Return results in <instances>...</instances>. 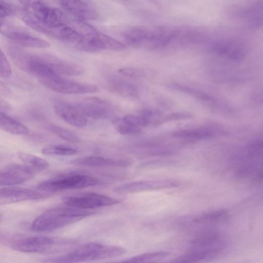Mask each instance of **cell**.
<instances>
[{
  "instance_id": "37",
  "label": "cell",
  "mask_w": 263,
  "mask_h": 263,
  "mask_svg": "<svg viewBox=\"0 0 263 263\" xmlns=\"http://www.w3.org/2000/svg\"><path fill=\"white\" fill-rule=\"evenodd\" d=\"M14 13V8L8 3L1 1L0 3V17L2 20Z\"/></svg>"
},
{
  "instance_id": "27",
  "label": "cell",
  "mask_w": 263,
  "mask_h": 263,
  "mask_svg": "<svg viewBox=\"0 0 263 263\" xmlns=\"http://www.w3.org/2000/svg\"><path fill=\"white\" fill-rule=\"evenodd\" d=\"M170 253L166 251L145 253L119 261V262L120 263H157L167 257Z\"/></svg>"
},
{
  "instance_id": "34",
  "label": "cell",
  "mask_w": 263,
  "mask_h": 263,
  "mask_svg": "<svg viewBox=\"0 0 263 263\" xmlns=\"http://www.w3.org/2000/svg\"><path fill=\"white\" fill-rule=\"evenodd\" d=\"M0 74L1 77L4 79L9 78L11 74L10 63L2 50L0 53Z\"/></svg>"
},
{
  "instance_id": "22",
  "label": "cell",
  "mask_w": 263,
  "mask_h": 263,
  "mask_svg": "<svg viewBox=\"0 0 263 263\" xmlns=\"http://www.w3.org/2000/svg\"><path fill=\"white\" fill-rule=\"evenodd\" d=\"M74 165L88 167H125L130 165L129 160L114 159L98 156H88L71 160Z\"/></svg>"
},
{
  "instance_id": "3",
  "label": "cell",
  "mask_w": 263,
  "mask_h": 263,
  "mask_svg": "<svg viewBox=\"0 0 263 263\" xmlns=\"http://www.w3.org/2000/svg\"><path fill=\"white\" fill-rule=\"evenodd\" d=\"M95 213L69 206L50 209L40 214L32 222L31 229L35 232L54 231L78 222Z\"/></svg>"
},
{
  "instance_id": "7",
  "label": "cell",
  "mask_w": 263,
  "mask_h": 263,
  "mask_svg": "<svg viewBox=\"0 0 263 263\" xmlns=\"http://www.w3.org/2000/svg\"><path fill=\"white\" fill-rule=\"evenodd\" d=\"M34 18L47 28H57L68 24V20L60 10L41 1H32L28 5Z\"/></svg>"
},
{
  "instance_id": "10",
  "label": "cell",
  "mask_w": 263,
  "mask_h": 263,
  "mask_svg": "<svg viewBox=\"0 0 263 263\" xmlns=\"http://www.w3.org/2000/svg\"><path fill=\"white\" fill-rule=\"evenodd\" d=\"M227 134V130L222 125L210 122L194 128L174 131L172 135L176 138L190 141L212 138L224 136Z\"/></svg>"
},
{
  "instance_id": "9",
  "label": "cell",
  "mask_w": 263,
  "mask_h": 263,
  "mask_svg": "<svg viewBox=\"0 0 263 263\" xmlns=\"http://www.w3.org/2000/svg\"><path fill=\"white\" fill-rule=\"evenodd\" d=\"M44 86L57 92L64 94L93 93L97 91L96 86L81 83L54 76L38 80Z\"/></svg>"
},
{
  "instance_id": "12",
  "label": "cell",
  "mask_w": 263,
  "mask_h": 263,
  "mask_svg": "<svg viewBox=\"0 0 263 263\" xmlns=\"http://www.w3.org/2000/svg\"><path fill=\"white\" fill-rule=\"evenodd\" d=\"M52 195L39 190L9 186L1 188L0 203L9 204L46 198Z\"/></svg>"
},
{
  "instance_id": "25",
  "label": "cell",
  "mask_w": 263,
  "mask_h": 263,
  "mask_svg": "<svg viewBox=\"0 0 263 263\" xmlns=\"http://www.w3.org/2000/svg\"><path fill=\"white\" fill-rule=\"evenodd\" d=\"M107 87L109 90L124 97H136L138 95V90L135 85L118 78L109 80Z\"/></svg>"
},
{
  "instance_id": "36",
  "label": "cell",
  "mask_w": 263,
  "mask_h": 263,
  "mask_svg": "<svg viewBox=\"0 0 263 263\" xmlns=\"http://www.w3.org/2000/svg\"><path fill=\"white\" fill-rule=\"evenodd\" d=\"M118 72L124 76L133 78L141 77L144 74L142 70L132 68H121Z\"/></svg>"
},
{
  "instance_id": "35",
  "label": "cell",
  "mask_w": 263,
  "mask_h": 263,
  "mask_svg": "<svg viewBox=\"0 0 263 263\" xmlns=\"http://www.w3.org/2000/svg\"><path fill=\"white\" fill-rule=\"evenodd\" d=\"M175 161L169 160H158L145 162L138 166V168L145 169L154 168L159 166H172L175 164Z\"/></svg>"
},
{
  "instance_id": "14",
  "label": "cell",
  "mask_w": 263,
  "mask_h": 263,
  "mask_svg": "<svg viewBox=\"0 0 263 263\" xmlns=\"http://www.w3.org/2000/svg\"><path fill=\"white\" fill-rule=\"evenodd\" d=\"M74 103L87 119H102L106 117L110 111V104L97 97L87 98Z\"/></svg>"
},
{
  "instance_id": "21",
  "label": "cell",
  "mask_w": 263,
  "mask_h": 263,
  "mask_svg": "<svg viewBox=\"0 0 263 263\" xmlns=\"http://www.w3.org/2000/svg\"><path fill=\"white\" fill-rule=\"evenodd\" d=\"M191 248L225 247L226 242L217 230L207 229L198 233L191 241Z\"/></svg>"
},
{
  "instance_id": "1",
  "label": "cell",
  "mask_w": 263,
  "mask_h": 263,
  "mask_svg": "<svg viewBox=\"0 0 263 263\" xmlns=\"http://www.w3.org/2000/svg\"><path fill=\"white\" fill-rule=\"evenodd\" d=\"M235 176L249 179L255 183L263 182V137L247 144L233 158Z\"/></svg>"
},
{
  "instance_id": "29",
  "label": "cell",
  "mask_w": 263,
  "mask_h": 263,
  "mask_svg": "<svg viewBox=\"0 0 263 263\" xmlns=\"http://www.w3.org/2000/svg\"><path fill=\"white\" fill-rule=\"evenodd\" d=\"M169 86L173 89L191 95L203 102L212 105L215 102L214 98L194 88L176 83H171Z\"/></svg>"
},
{
  "instance_id": "31",
  "label": "cell",
  "mask_w": 263,
  "mask_h": 263,
  "mask_svg": "<svg viewBox=\"0 0 263 263\" xmlns=\"http://www.w3.org/2000/svg\"><path fill=\"white\" fill-rule=\"evenodd\" d=\"M112 123L116 130L124 135H135L141 132L142 128L124 122L121 118L115 119Z\"/></svg>"
},
{
  "instance_id": "19",
  "label": "cell",
  "mask_w": 263,
  "mask_h": 263,
  "mask_svg": "<svg viewBox=\"0 0 263 263\" xmlns=\"http://www.w3.org/2000/svg\"><path fill=\"white\" fill-rule=\"evenodd\" d=\"M1 32L15 43L24 47L43 48L50 46V44L46 41L23 30L6 28L2 29Z\"/></svg>"
},
{
  "instance_id": "11",
  "label": "cell",
  "mask_w": 263,
  "mask_h": 263,
  "mask_svg": "<svg viewBox=\"0 0 263 263\" xmlns=\"http://www.w3.org/2000/svg\"><path fill=\"white\" fill-rule=\"evenodd\" d=\"M178 181L172 179H158L135 181L122 185L115 189L119 194H132L176 187Z\"/></svg>"
},
{
  "instance_id": "26",
  "label": "cell",
  "mask_w": 263,
  "mask_h": 263,
  "mask_svg": "<svg viewBox=\"0 0 263 263\" xmlns=\"http://www.w3.org/2000/svg\"><path fill=\"white\" fill-rule=\"evenodd\" d=\"M228 217L226 210H218L199 214L193 219V222L199 224L212 225L224 221Z\"/></svg>"
},
{
  "instance_id": "16",
  "label": "cell",
  "mask_w": 263,
  "mask_h": 263,
  "mask_svg": "<svg viewBox=\"0 0 263 263\" xmlns=\"http://www.w3.org/2000/svg\"><path fill=\"white\" fill-rule=\"evenodd\" d=\"M212 52L223 57L238 61L246 53V48L240 42L231 40H220L213 42L210 46Z\"/></svg>"
},
{
  "instance_id": "17",
  "label": "cell",
  "mask_w": 263,
  "mask_h": 263,
  "mask_svg": "<svg viewBox=\"0 0 263 263\" xmlns=\"http://www.w3.org/2000/svg\"><path fill=\"white\" fill-rule=\"evenodd\" d=\"M225 248H191L170 263H201L213 259L219 255Z\"/></svg>"
},
{
  "instance_id": "6",
  "label": "cell",
  "mask_w": 263,
  "mask_h": 263,
  "mask_svg": "<svg viewBox=\"0 0 263 263\" xmlns=\"http://www.w3.org/2000/svg\"><path fill=\"white\" fill-rule=\"evenodd\" d=\"M84 41L80 50L97 52L102 50H121L126 47L119 41L99 31L84 22L81 23Z\"/></svg>"
},
{
  "instance_id": "30",
  "label": "cell",
  "mask_w": 263,
  "mask_h": 263,
  "mask_svg": "<svg viewBox=\"0 0 263 263\" xmlns=\"http://www.w3.org/2000/svg\"><path fill=\"white\" fill-rule=\"evenodd\" d=\"M48 129L65 141L71 143H78L80 141V138L74 133L63 127L51 124L48 126Z\"/></svg>"
},
{
  "instance_id": "28",
  "label": "cell",
  "mask_w": 263,
  "mask_h": 263,
  "mask_svg": "<svg viewBox=\"0 0 263 263\" xmlns=\"http://www.w3.org/2000/svg\"><path fill=\"white\" fill-rule=\"evenodd\" d=\"M18 158L24 164L29 167L35 172L46 170L49 166V163L45 159L30 154L20 152Z\"/></svg>"
},
{
  "instance_id": "8",
  "label": "cell",
  "mask_w": 263,
  "mask_h": 263,
  "mask_svg": "<svg viewBox=\"0 0 263 263\" xmlns=\"http://www.w3.org/2000/svg\"><path fill=\"white\" fill-rule=\"evenodd\" d=\"M62 199L68 206L83 210L111 206L119 202L112 197L93 192L67 195Z\"/></svg>"
},
{
  "instance_id": "24",
  "label": "cell",
  "mask_w": 263,
  "mask_h": 263,
  "mask_svg": "<svg viewBox=\"0 0 263 263\" xmlns=\"http://www.w3.org/2000/svg\"><path fill=\"white\" fill-rule=\"evenodd\" d=\"M151 28L145 26H135L125 30L123 36L126 42L135 46H143L149 34Z\"/></svg>"
},
{
  "instance_id": "18",
  "label": "cell",
  "mask_w": 263,
  "mask_h": 263,
  "mask_svg": "<svg viewBox=\"0 0 263 263\" xmlns=\"http://www.w3.org/2000/svg\"><path fill=\"white\" fill-rule=\"evenodd\" d=\"M61 7L77 20L84 21L96 20L98 14L96 9L89 4L80 1H62Z\"/></svg>"
},
{
  "instance_id": "23",
  "label": "cell",
  "mask_w": 263,
  "mask_h": 263,
  "mask_svg": "<svg viewBox=\"0 0 263 263\" xmlns=\"http://www.w3.org/2000/svg\"><path fill=\"white\" fill-rule=\"evenodd\" d=\"M0 127L3 130L14 135H25L29 133V129L22 122L1 111Z\"/></svg>"
},
{
  "instance_id": "2",
  "label": "cell",
  "mask_w": 263,
  "mask_h": 263,
  "mask_svg": "<svg viewBox=\"0 0 263 263\" xmlns=\"http://www.w3.org/2000/svg\"><path fill=\"white\" fill-rule=\"evenodd\" d=\"M125 248L90 242L80 245L65 254L46 258L48 263H79L116 257L126 253Z\"/></svg>"
},
{
  "instance_id": "5",
  "label": "cell",
  "mask_w": 263,
  "mask_h": 263,
  "mask_svg": "<svg viewBox=\"0 0 263 263\" xmlns=\"http://www.w3.org/2000/svg\"><path fill=\"white\" fill-rule=\"evenodd\" d=\"M98 183V180L91 176L70 174L42 182L36 186V189L52 194L59 191L81 189L96 186Z\"/></svg>"
},
{
  "instance_id": "4",
  "label": "cell",
  "mask_w": 263,
  "mask_h": 263,
  "mask_svg": "<svg viewBox=\"0 0 263 263\" xmlns=\"http://www.w3.org/2000/svg\"><path fill=\"white\" fill-rule=\"evenodd\" d=\"M4 242L13 250L27 253L57 252L76 243L72 239L45 236H10Z\"/></svg>"
},
{
  "instance_id": "13",
  "label": "cell",
  "mask_w": 263,
  "mask_h": 263,
  "mask_svg": "<svg viewBox=\"0 0 263 263\" xmlns=\"http://www.w3.org/2000/svg\"><path fill=\"white\" fill-rule=\"evenodd\" d=\"M34 173V171L24 164H9L1 171V185L10 186L21 184L32 179Z\"/></svg>"
},
{
  "instance_id": "32",
  "label": "cell",
  "mask_w": 263,
  "mask_h": 263,
  "mask_svg": "<svg viewBox=\"0 0 263 263\" xmlns=\"http://www.w3.org/2000/svg\"><path fill=\"white\" fill-rule=\"evenodd\" d=\"M77 152L74 148L63 146L54 145L44 147L42 153L46 155L71 156Z\"/></svg>"
},
{
  "instance_id": "15",
  "label": "cell",
  "mask_w": 263,
  "mask_h": 263,
  "mask_svg": "<svg viewBox=\"0 0 263 263\" xmlns=\"http://www.w3.org/2000/svg\"><path fill=\"white\" fill-rule=\"evenodd\" d=\"M53 109L61 119L71 126L82 128L87 124L88 119L74 103L58 101L54 103Z\"/></svg>"
},
{
  "instance_id": "33",
  "label": "cell",
  "mask_w": 263,
  "mask_h": 263,
  "mask_svg": "<svg viewBox=\"0 0 263 263\" xmlns=\"http://www.w3.org/2000/svg\"><path fill=\"white\" fill-rule=\"evenodd\" d=\"M192 118V115L187 112H176L161 117L154 123L155 126H159L170 121L184 120Z\"/></svg>"
},
{
  "instance_id": "20",
  "label": "cell",
  "mask_w": 263,
  "mask_h": 263,
  "mask_svg": "<svg viewBox=\"0 0 263 263\" xmlns=\"http://www.w3.org/2000/svg\"><path fill=\"white\" fill-rule=\"evenodd\" d=\"M41 56L49 68L59 76L80 75L84 72L83 68L75 63L50 54H41Z\"/></svg>"
}]
</instances>
